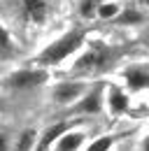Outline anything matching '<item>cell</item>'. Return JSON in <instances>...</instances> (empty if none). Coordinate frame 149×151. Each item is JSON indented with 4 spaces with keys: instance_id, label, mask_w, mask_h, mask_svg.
Listing matches in <instances>:
<instances>
[{
    "instance_id": "obj_1",
    "label": "cell",
    "mask_w": 149,
    "mask_h": 151,
    "mask_svg": "<svg viewBox=\"0 0 149 151\" xmlns=\"http://www.w3.org/2000/svg\"><path fill=\"white\" fill-rule=\"evenodd\" d=\"M121 65V49L114 47L105 40H89L84 49L77 54L72 63L68 65V75L79 77V79H103L110 70H119Z\"/></svg>"
},
{
    "instance_id": "obj_11",
    "label": "cell",
    "mask_w": 149,
    "mask_h": 151,
    "mask_svg": "<svg viewBox=\"0 0 149 151\" xmlns=\"http://www.w3.org/2000/svg\"><path fill=\"white\" fill-rule=\"evenodd\" d=\"M147 21V17H145V7H140V5H126L124 7V12L116 17V26H121V28H135V26H142Z\"/></svg>"
},
{
    "instance_id": "obj_10",
    "label": "cell",
    "mask_w": 149,
    "mask_h": 151,
    "mask_svg": "<svg viewBox=\"0 0 149 151\" xmlns=\"http://www.w3.org/2000/svg\"><path fill=\"white\" fill-rule=\"evenodd\" d=\"M124 139V132H95L93 139L86 144L84 151H114V147Z\"/></svg>"
},
{
    "instance_id": "obj_4",
    "label": "cell",
    "mask_w": 149,
    "mask_h": 151,
    "mask_svg": "<svg viewBox=\"0 0 149 151\" xmlns=\"http://www.w3.org/2000/svg\"><path fill=\"white\" fill-rule=\"evenodd\" d=\"M98 81V79H95ZM93 86L91 79H79V77H63V79H56L47 86V102L54 107V109H61L63 114H68L74 105L82 100V95L86 93Z\"/></svg>"
},
{
    "instance_id": "obj_15",
    "label": "cell",
    "mask_w": 149,
    "mask_h": 151,
    "mask_svg": "<svg viewBox=\"0 0 149 151\" xmlns=\"http://www.w3.org/2000/svg\"><path fill=\"white\" fill-rule=\"evenodd\" d=\"M12 142H14V135L0 130V151H12Z\"/></svg>"
},
{
    "instance_id": "obj_13",
    "label": "cell",
    "mask_w": 149,
    "mask_h": 151,
    "mask_svg": "<svg viewBox=\"0 0 149 151\" xmlns=\"http://www.w3.org/2000/svg\"><path fill=\"white\" fill-rule=\"evenodd\" d=\"M17 54V40L9 33V28L0 21V58H12Z\"/></svg>"
},
{
    "instance_id": "obj_17",
    "label": "cell",
    "mask_w": 149,
    "mask_h": 151,
    "mask_svg": "<svg viewBox=\"0 0 149 151\" xmlns=\"http://www.w3.org/2000/svg\"><path fill=\"white\" fill-rule=\"evenodd\" d=\"M137 5H140V7H145V9H149V0H137Z\"/></svg>"
},
{
    "instance_id": "obj_2",
    "label": "cell",
    "mask_w": 149,
    "mask_h": 151,
    "mask_svg": "<svg viewBox=\"0 0 149 151\" xmlns=\"http://www.w3.org/2000/svg\"><path fill=\"white\" fill-rule=\"evenodd\" d=\"M89 42V30L84 26H72L63 33H58L54 40H49L33 58V65H40L44 70H58V68H68L72 63L77 54L84 49V44Z\"/></svg>"
},
{
    "instance_id": "obj_8",
    "label": "cell",
    "mask_w": 149,
    "mask_h": 151,
    "mask_svg": "<svg viewBox=\"0 0 149 151\" xmlns=\"http://www.w3.org/2000/svg\"><path fill=\"white\" fill-rule=\"evenodd\" d=\"M133 98L119 81H107L105 88V107H107V116L112 119H121L133 112Z\"/></svg>"
},
{
    "instance_id": "obj_9",
    "label": "cell",
    "mask_w": 149,
    "mask_h": 151,
    "mask_svg": "<svg viewBox=\"0 0 149 151\" xmlns=\"http://www.w3.org/2000/svg\"><path fill=\"white\" fill-rule=\"evenodd\" d=\"M19 2H21V14L30 23L42 26L49 19V9H51L49 0H19Z\"/></svg>"
},
{
    "instance_id": "obj_6",
    "label": "cell",
    "mask_w": 149,
    "mask_h": 151,
    "mask_svg": "<svg viewBox=\"0 0 149 151\" xmlns=\"http://www.w3.org/2000/svg\"><path fill=\"white\" fill-rule=\"evenodd\" d=\"M114 81H119L130 95L149 93V60H126L114 72Z\"/></svg>"
},
{
    "instance_id": "obj_3",
    "label": "cell",
    "mask_w": 149,
    "mask_h": 151,
    "mask_svg": "<svg viewBox=\"0 0 149 151\" xmlns=\"http://www.w3.org/2000/svg\"><path fill=\"white\" fill-rule=\"evenodd\" d=\"M49 84H51V70H44L33 63L14 68L0 79V88L7 95H30L40 88H47Z\"/></svg>"
},
{
    "instance_id": "obj_7",
    "label": "cell",
    "mask_w": 149,
    "mask_h": 151,
    "mask_svg": "<svg viewBox=\"0 0 149 151\" xmlns=\"http://www.w3.org/2000/svg\"><path fill=\"white\" fill-rule=\"evenodd\" d=\"M95 132L98 130L89 126V121H77L72 128H68V130L56 139V144L51 147V151H84L86 144L93 139Z\"/></svg>"
},
{
    "instance_id": "obj_16",
    "label": "cell",
    "mask_w": 149,
    "mask_h": 151,
    "mask_svg": "<svg viewBox=\"0 0 149 151\" xmlns=\"http://www.w3.org/2000/svg\"><path fill=\"white\" fill-rule=\"evenodd\" d=\"M142 44H145V49L149 51V30L145 33V37H142Z\"/></svg>"
},
{
    "instance_id": "obj_12",
    "label": "cell",
    "mask_w": 149,
    "mask_h": 151,
    "mask_svg": "<svg viewBox=\"0 0 149 151\" xmlns=\"http://www.w3.org/2000/svg\"><path fill=\"white\" fill-rule=\"evenodd\" d=\"M124 2L119 0H100L98 5V14H95V21H103V23H114L116 17L124 12Z\"/></svg>"
},
{
    "instance_id": "obj_5",
    "label": "cell",
    "mask_w": 149,
    "mask_h": 151,
    "mask_svg": "<svg viewBox=\"0 0 149 151\" xmlns=\"http://www.w3.org/2000/svg\"><path fill=\"white\" fill-rule=\"evenodd\" d=\"M105 88H107V79L93 81V86L82 95V100L65 116H72V119H79V121H91V119H98V116L107 114V107H105Z\"/></svg>"
},
{
    "instance_id": "obj_14",
    "label": "cell",
    "mask_w": 149,
    "mask_h": 151,
    "mask_svg": "<svg viewBox=\"0 0 149 151\" xmlns=\"http://www.w3.org/2000/svg\"><path fill=\"white\" fill-rule=\"evenodd\" d=\"M135 151H149V128L140 132V137L135 139Z\"/></svg>"
}]
</instances>
